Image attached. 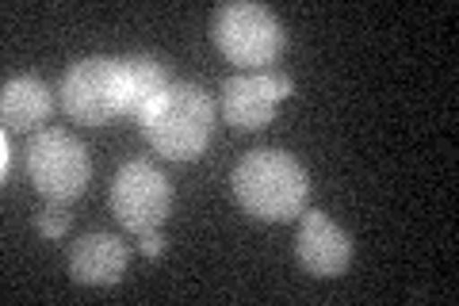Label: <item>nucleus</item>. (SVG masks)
<instances>
[{"label":"nucleus","instance_id":"f257e3e1","mask_svg":"<svg viewBox=\"0 0 459 306\" xmlns=\"http://www.w3.org/2000/svg\"><path fill=\"white\" fill-rule=\"evenodd\" d=\"M230 188H234V199L246 214L261 218V223H283V218L303 214L310 180L291 153L249 150L230 177Z\"/></svg>","mask_w":459,"mask_h":306},{"label":"nucleus","instance_id":"f03ea898","mask_svg":"<svg viewBox=\"0 0 459 306\" xmlns=\"http://www.w3.org/2000/svg\"><path fill=\"white\" fill-rule=\"evenodd\" d=\"M142 130L157 153L172 162H192L207 150L211 127H214V104L211 96L188 81H172L169 89L142 111Z\"/></svg>","mask_w":459,"mask_h":306},{"label":"nucleus","instance_id":"7ed1b4c3","mask_svg":"<svg viewBox=\"0 0 459 306\" xmlns=\"http://www.w3.org/2000/svg\"><path fill=\"white\" fill-rule=\"evenodd\" d=\"M211 35L219 42V50L241 69H268L283 50L280 20L253 0H230V4L214 8Z\"/></svg>","mask_w":459,"mask_h":306},{"label":"nucleus","instance_id":"20e7f679","mask_svg":"<svg viewBox=\"0 0 459 306\" xmlns=\"http://www.w3.org/2000/svg\"><path fill=\"white\" fill-rule=\"evenodd\" d=\"M27 177L47 203H74L92 177L89 150L62 127L35 130L27 142Z\"/></svg>","mask_w":459,"mask_h":306},{"label":"nucleus","instance_id":"39448f33","mask_svg":"<svg viewBox=\"0 0 459 306\" xmlns=\"http://www.w3.org/2000/svg\"><path fill=\"white\" fill-rule=\"evenodd\" d=\"M62 108L77 123H108L115 115H126V81L123 57L92 54L65 69L62 77Z\"/></svg>","mask_w":459,"mask_h":306},{"label":"nucleus","instance_id":"423d86ee","mask_svg":"<svg viewBox=\"0 0 459 306\" xmlns=\"http://www.w3.org/2000/svg\"><path fill=\"white\" fill-rule=\"evenodd\" d=\"M172 211V184L153 162H126L111 180V214L131 230H161Z\"/></svg>","mask_w":459,"mask_h":306},{"label":"nucleus","instance_id":"0eeeda50","mask_svg":"<svg viewBox=\"0 0 459 306\" xmlns=\"http://www.w3.org/2000/svg\"><path fill=\"white\" fill-rule=\"evenodd\" d=\"M295 257L314 275H341L352 265V238L325 211H303L295 234Z\"/></svg>","mask_w":459,"mask_h":306},{"label":"nucleus","instance_id":"6e6552de","mask_svg":"<svg viewBox=\"0 0 459 306\" xmlns=\"http://www.w3.org/2000/svg\"><path fill=\"white\" fill-rule=\"evenodd\" d=\"M126 265H131V249H126V241L115 238V234H104V230L77 238L74 253H69V272H74V280L84 284V287L119 284Z\"/></svg>","mask_w":459,"mask_h":306},{"label":"nucleus","instance_id":"1a4fd4ad","mask_svg":"<svg viewBox=\"0 0 459 306\" xmlns=\"http://www.w3.org/2000/svg\"><path fill=\"white\" fill-rule=\"evenodd\" d=\"M222 115L241 130L268 127L276 115V92H272L268 69L234 73L222 81Z\"/></svg>","mask_w":459,"mask_h":306},{"label":"nucleus","instance_id":"9d476101","mask_svg":"<svg viewBox=\"0 0 459 306\" xmlns=\"http://www.w3.org/2000/svg\"><path fill=\"white\" fill-rule=\"evenodd\" d=\"M54 111V96L35 73L4 81L0 92V115H4V130H35L39 123H47Z\"/></svg>","mask_w":459,"mask_h":306},{"label":"nucleus","instance_id":"9b49d317","mask_svg":"<svg viewBox=\"0 0 459 306\" xmlns=\"http://www.w3.org/2000/svg\"><path fill=\"white\" fill-rule=\"evenodd\" d=\"M123 81H126V115H134V119H142V111L172 84L169 66L157 54H126Z\"/></svg>","mask_w":459,"mask_h":306},{"label":"nucleus","instance_id":"f8f14e48","mask_svg":"<svg viewBox=\"0 0 459 306\" xmlns=\"http://www.w3.org/2000/svg\"><path fill=\"white\" fill-rule=\"evenodd\" d=\"M35 226H39L47 238H62L65 230H69V211H65V203H47V207L35 214Z\"/></svg>","mask_w":459,"mask_h":306},{"label":"nucleus","instance_id":"ddd939ff","mask_svg":"<svg viewBox=\"0 0 459 306\" xmlns=\"http://www.w3.org/2000/svg\"><path fill=\"white\" fill-rule=\"evenodd\" d=\"M268 81H272V92H276V100L295 92V81H291V73H287V69H268Z\"/></svg>","mask_w":459,"mask_h":306},{"label":"nucleus","instance_id":"4468645a","mask_svg":"<svg viewBox=\"0 0 459 306\" xmlns=\"http://www.w3.org/2000/svg\"><path fill=\"white\" fill-rule=\"evenodd\" d=\"M161 245H165L161 230H146V234H138V249L146 257H157V253H161Z\"/></svg>","mask_w":459,"mask_h":306},{"label":"nucleus","instance_id":"2eb2a0df","mask_svg":"<svg viewBox=\"0 0 459 306\" xmlns=\"http://www.w3.org/2000/svg\"><path fill=\"white\" fill-rule=\"evenodd\" d=\"M0 172H4V180L12 177V138H8V130H4V138H0Z\"/></svg>","mask_w":459,"mask_h":306}]
</instances>
